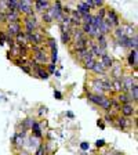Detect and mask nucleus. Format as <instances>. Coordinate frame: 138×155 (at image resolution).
Returning a JSON list of instances; mask_svg holds the SVG:
<instances>
[{
  "label": "nucleus",
  "instance_id": "55",
  "mask_svg": "<svg viewBox=\"0 0 138 155\" xmlns=\"http://www.w3.org/2000/svg\"><path fill=\"white\" fill-rule=\"evenodd\" d=\"M101 155H112V154H111V152H108V151H105V152H102Z\"/></svg>",
  "mask_w": 138,
  "mask_h": 155
},
{
  "label": "nucleus",
  "instance_id": "48",
  "mask_svg": "<svg viewBox=\"0 0 138 155\" xmlns=\"http://www.w3.org/2000/svg\"><path fill=\"white\" fill-rule=\"evenodd\" d=\"M46 112H47V108H46L44 105H40V107H39V111H37V114H39V115L42 116L43 114H46Z\"/></svg>",
  "mask_w": 138,
  "mask_h": 155
},
{
  "label": "nucleus",
  "instance_id": "7",
  "mask_svg": "<svg viewBox=\"0 0 138 155\" xmlns=\"http://www.w3.org/2000/svg\"><path fill=\"white\" fill-rule=\"evenodd\" d=\"M120 114H122V116L130 119V118L135 116V114H137V107H135V104H133V103L123 104V105L120 107Z\"/></svg>",
  "mask_w": 138,
  "mask_h": 155
},
{
  "label": "nucleus",
  "instance_id": "43",
  "mask_svg": "<svg viewBox=\"0 0 138 155\" xmlns=\"http://www.w3.org/2000/svg\"><path fill=\"white\" fill-rule=\"evenodd\" d=\"M80 150H82V151H88V150H90V143L82 141L80 143Z\"/></svg>",
  "mask_w": 138,
  "mask_h": 155
},
{
  "label": "nucleus",
  "instance_id": "13",
  "mask_svg": "<svg viewBox=\"0 0 138 155\" xmlns=\"http://www.w3.org/2000/svg\"><path fill=\"white\" fill-rule=\"evenodd\" d=\"M26 140L24 139V137H21V136H18V133H15V134L13 136V139H11V144H13L14 150L15 151H19V150H22V147L25 145Z\"/></svg>",
  "mask_w": 138,
  "mask_h": 155
},
{
  "label": "nucleus",
  "instance_id": "31",
  "mask_svg": "<svg viewBox=\"0 0 138 155\" xmlns=\"http://www.w3.org/2000/svg\"><path fill=\"white\" fill-rule=\"evenodd\" d=\"M93 19H94V14H86V15L82 17V24H88V25H93Z\"/></svg>",
  "mask_w": 138,
  "mask_h": 155
},
{
  "label": "nucleus",
  "instance_id": "50",
  "mask_svg": "<svg viewBox=\"0 0 138 155\" xmlns=\"http://www.w3.org/2000/svg\"><path fill=\"white\" fill-rule=\"evenodd\" d=\"M0 24H6V13H0Z\"/></svg>",
  "mask_w": 138,
  "mask_h": 155
},
{
  "label": "nucleus",
  "instance_id": "49",
  "mask_svg": "<svg viewBox=\"0 0 138 155\" xmlns=\"http://www.w3.org/2000/svg\"><path fill=\"white\" fill-rule=\"evenodd\" d=\"M97 126L100 127V129H105V123H104V120H102V118H100V119L97 120Z\"/></svg>",
  "mask_w": 138,
  "mask_h": 155
},
{
  "label": "nucleus",
  "instance_id": "17",
  "mask_svg": "<svg viewBox=\"0 0 138 155\" xmlns=\"http://www.w3.org/2000/svg\"><path fill=\"white\" fill-rule=\"evenodd\" d=\"M120 26H122L123 32H124V35L127 36V38H133V36L137 35V29H135V26L133 25V24L124 22V24H122Z\"/></svg>",
  "mask_w": 138,
  "mask_h": 155
},
{
  "label": "nucleus",
  "instance_id": "23",
  "mask_svg": "<svg viewBox=\"0 0 138 155\" xmlns=\"http://www.w3.org/2000/svg\"><path fill=\"white\" fill-rule=\"evenodd\" d=\"M97 45L100 46L101 48H104V50H106L108 48V36H104V35H100L98 38L95 39Z\"/></svg>",
  "mask_w": 138,
  "mask_h": 155
},
{
  "label": "nucleus",
  "instance_id": "10",
  "mask_svg": "<svg viewBox=\"0 0 138 155\" xmlns=\"http://www.w3.org/2000/svg\"><path fill=\"white\" fill-rule=\"evenodd\" d=\"M32 58L35 60L36 62H37V64H40V65L48 64V62H50L47 53L44 51V47H43L42 50H39V51H35V53H33V54H32Z\"/></svg>",
  "mask_w": 138,
  "mask_h": 155
},
{
  "label": "nucleus",
  "instance_id": "14",
  "mask_svg": "<svg viewBox=\"0 0 138 155\" xmlns=\"http://www.w3.org/2000/svg\"><path fill=\"white\" fill-rule=\"evenodd\" d=\"M98 61L101 62V64L104 65V68H105L106 71H109L111 68H112V65L115 64V60H113V57L109 54V53H106V54H104L102 57L98 60Z\"/></svg>",
  "mask_w": 138,
  "mask_h": 155
},
{
  "label": "nucleus",
  "instance_id": "3",
  "mask_svg": "<svg viewBox=\"0 0 138 155\" xmlns=\"http://www.w3.org/2000/svg\"><path fill=\"white\" fill-rule=\"evenodd\" d=\"M108 74L111 75V81H120L122 76L124 75L123 65L120 64V62H115V64L112 65V68L108 71Z\"/></svg>",
  "mask_w": 138,
  "mask_h": 155
},
{
  "label": "nucleus",
  "instance_id": "22",
  "mask_svg": "<svg viewBox=\"0 0 138 155\" xmlns=\"http://www.w3.org/2000/svg\"><path fill=\"white\" fill-rule=\"evenodd\" d=\"M116 100L120 103V105H123V104H129L131 103V98H130V94L129 93H119V94H116Z\"/></svg>",
  "mask_w": 138,
  "mask_h": 155
},
{
  "label": "nucleus",
  "instance_id": "30",
  "mask_svg": "<svg viewBox=\"0 0 138 155\" xmlns=\"http://www.w3.org/2000/svg\"><path fill=\"white\" fill-rule=\"evenodd\" d=\"M42 22L46 24V25H50V24L54 22V19H53V17L50 15L47 11H44V13L42 14Z\"/></svg>",
  "mask_w": 138,
  "mask_h": 155
},
{
  "label": "nucleus",
  "instance_id": "4",
  "mask_svg": "<svg viewBox=\"0 0 138 155\" xmlns=\"http://www.w3.org/2000/svg\"><path fill=\"white\" fill-rule=\"evenodd\" d=\"M105 18L108 19V21H111V22H112V25L115 26V28H117V26L122 25L119 14L116 13V10L112 8V7H106V17H105Z\"/></svg>",
  "mask_w": 138,
  "mask_h": 155
},
{
  "label": "nucleus",
  "instance_id": "5",
  "mask_svg": "<svg viewBox=\"0 0 138 155\" xmlns=\"http://www.w3.org/2000/svg\"><path fill=\"white\" fill-rule=\"evenodd\" d=\"M120 81H122V86H123V93H129L131 86L137 82V74H134V76L133 75H123Z\"/></svg>",
  "mask_w": 138,
  "mask_h": 155
},
{
  "label": "nucleus",
  "instance_id": "2",
  "mask_svg": "<svg viewBox=\"0 0 138 155\" xmlns=\"http://www.w3.org/2000/svg\"><path fill=\"white\" fill-rule=\"evenodd\" d=\"M24 32L25 33H33L37 31V28L40 26V22H39V19L36 17H24Z\"/></svg>",
  "mask_w": 138,
  "mask_h": 155
},
{
  "label": "nucleus",
  "instance_id": "6",
  "mask_svg": "<svg viewBox=\"0 0 138 155\" xmlns=\"http://www.w3.org/2000/svg\"><path fill=\"white\" fill-rule=\"evenodd\" d=\"M90 91L94 94H105L102 89V79L100 76H94L90 81Z\"/></svg>",
  "mask_w": 138,
  "mask_h": 155
},
{
  "label": "nucleus",
  "instance_id": "45",
  "mask_svg": "<svg viewBox=\"0 0 138 155\" xmlns=\"http://www.w3.org/2000/svg\"><path fill=\"white\" fill-rule=\"evenodd\" d=\"M21 71L22 72H25V74H28V75H32V69H30V68L28 67V65H21Z\"/></svg>",
  "mask_w": 138,
  "mask_h": 155
},
{
  "label": "nucleus",
  "instance_id": "52",
  "mask_svg": "<svg viewBox=\"0 0 138 155\" xmlns=\"http://www.w3.org/2000/svg\"><path fill=\"white\" fill-rule=\"evenodd\" d=\"M53 75H54V76L57 78V79H59V78H61V72L58 71V69H57V71H55V72H54V74H53Z\"/></svg>",
  "mask_w": 138,
  "mask_h": 155
},
{
  "label": "nucleus",
  "instance_id": "53",
  "mask_svg": "<svg viewBox=\"0 0 138 155\" xmlns=\"http://www.w3.org/2000/svg\"><path fill=\"white\" fill-rule=\"evenodd\" d=\"M18 154H19V155H26V154H28V152H26V151H22V150H19V151H18Z\"/></svg>",
  "mask_w": 138,
  "mask_h": 155
},
{
  "label": "nucleus",
  "instance_id": "21",
  "mask_svg": "<svg viewBox=\"0 0 138 155\" xmlns=\"http://www.w3.org/2000/svg\"><path fill=\"white\" fill-rule=\"evenodd\" d=\"M129 94H130V98H131V103L137 104V101H138V82H135L131 86V89L129 90Z\"/></svg>",
  "mask_w": 138,
  "mask_h": 155
},
{
  "label": "nucleus",
  "instance_id": "29",
  "mask_svg": "<svg viewBox=\"0 0 138 155\" xmlns=\"http://www.w3.org/2000/svg\"><path fill=\"white\" fill-rule=\"evenodd\" d=\"M111 107H112V111L115 112H120V103L116 100V97H111Z\"/></svg>",
  "mask_w": 138,
  "mask_h": 155
},
{
  "label": "nucleus",
  "instance_id": "32",
  "mask_svg": "<svg viewBox=\"0 0 138 155\" xmlns=\"http://www.w3.org/2000/svg\"><path fill=\"white\" fill-rule=\"evenodd\" d=\"M48 60H50V62H51V64H57V62H58V48H57V50H51V51H50Z\"/></svg>",
  "mask_w": 138,
  "mask_h": 155
},
{
  "label": "nucleus",
  "instance_id": "54",
  "mask_svg": "<svg viewBox=\"0 0 138 155\" xmlns=\"http://www.w3.org/2000/svg\"><path fill=\"white\" fill-rule=\"evenodd\" d=\"M112 155H124V154H123V152H120V151H115Z\"/></svg>",
  "mask_w": 138,
  "mask_h": 155
},
{
  "label": "nucleus",
  "instance_id": "20",
  "mask_svg": "<svg viewBox=\"0 0 138 155\" xmlns=\"http://www.w3.org/2000/svg\"><path fill=\"white\" fill-rule=\"evenodd\" d=\"M77 11V13L80 14L82 17L83 15H86V14H90L91 13V10H90V7L86 4V2H79L77 3V6H76V8H75Z\"/></svg>",
  "mask_w": 138,
  "mask_h": 155
},
{
  "label": "nucleus",
  "instance_id": "27",
  "mask_svg": "<svg viewBox=\"0 0 138 155\" xmlns=\"http://www.w3.org/2000/svg\"><path fill=\"white\" fill-rule=\"evenodd\" d=\"M61 43H64L65 46L72 43V35L71 32H62L61 33Z\"/></svg>",
  "mask_w": 138,
  "mask_h": 155
},
{
  "label": "nucleus",
  "instance_id": "12",
  "mask_svg": "<svg viewBox=\"0 0 138 155\" xmlns=\"http://www.w3.org/2000/svg\"><path fill=\"white\" fill-rule=\"evenodd\" d=\"M127 65L130 68H134V71L137 69L138 65V51L137 50H130L127 54Z\"/></svg>",
  "mask_w": 138,
  "mask_h": 155
},
{
  "label": "nucleus",
  "instance_id": "1",
  "mask_svg": "<svg viewBox=\"0 0 138 155\" xmlns=\"http://www.w3.org/2000/svg\"><path fill=\"white\" fill-rule=\"evenodd\" d=\"M17 11L19 14H22L24 17H36V13L33 10V2L30 0H18V7Z\"/></svg>",
  "mask_w": 138,
  "mask_h": 155
},
{
  "label": "nucleus",
  "instance_id": "16",
  "mask_svg": "<svg viewBox=\"0 0 138 155\" xmlns=\"http://www.w3.org/2000/svg\"><path fill=\"white\" fill-rule=\"evenodd\" d=\"M30 130H32V136L33 137H36V139L42 140L43 137V130H42V125H40V122H37V120H33L32 126H30Z\"/></svg>",
  "mask_w": 138,
  "mask_h": 155
},
{
  "label": "nucleus",
  "instance_id": "41",
  "mask_svg": "<svg viewBox=\"0 0 138 155\" xmlns=\"http://www.w3.org/2000/svg\"><path fill=\"white\" fill-rule=\"evenodd\" d=\"M0 13H7V0H0Z\"/></svg>",
  "mask_w": 138,
  "mask_h": 155
},
{
  "label": "nucleus",
  "instance_id": "47",
  "mask_svg": "<svg viewBox=\"0 0 138 155\" xmlns=\"http://www.w3.org/2000/svg\"><path fill=\"white\" fill-rule=\"evenodd\" d=\"M72 8H69L68 6H62V15H71Z\"/></svg>",
  "mask_w": 138,
  "mask_h": 155
},
{
  "label": "nucleus",
  "instance_id": "9",
  "mask_svg": "<svg viewBox=\"0 0 138 155\" xmlns=\"http://www.w3.org/2000/svg\"><path fill=\"white\" fill-rule=\"evenodd\" d=\"M105 94H94L91 91H86V98L88 100V103H91L95 107H100L102 104V101L105 100Z\"/></svg>",
  "mask_w": 138,
  "mask_h": 155
},
{
  "label": "nucleus",
  "instance_id": "25",
  "mask_svg": "<svg viewBox=\"0 0 138 155\" xmlns=\"http://www.w3.org/2000/svg\"><path fill=\"white\" fill-rule=\"evenodd\" d=\"M116 42H117V45H119L122 48H129L130 50V38L123 36V38H120L119 40H116Z\"/></svg>",
  "mask_w": 138,
  "mask_h": 155
},
{
  "label": "nucleus",
  "instance_id": "18",
  "mask_svg": "<svg viewBox=\"0 0 138 155\" xmlns=\"http://www.w3.org/2000/svg\"><path fill=\"white\" fill-rule=\"evenodd\" d=\"M35 74L36 78H39V79H42V81H47L48 78H50V75L47 74V71H46L44 65H39L37 68H35L32 71V75Z\"/></svg>",
  "mask_w": 138,
  "mask_h": 155
},
{
  "label": "nucleus",
  "instance_id": "8",
  "mask_svg": "<svg viewBox=\"0 0 138 155\" xmlns=\"http://www.w3.org/2000/svg\"><path fill=\"white\" fill-rule=\"evenodd\" d=\"M131 125H133V122H131V119H129V118H124V116H122V115H117L115 118V126L120 130L130 129Z\"/></svg>",
  "mask_w": 138,
  "mask_h": 155
},
{
  "label": "nucleus",
  "instance_id": "40",
  "mask_svg": "<svg viewBox=\"0 0 138 155\" xmlns=\"http://www.w3.org/2000/svg\"><path fill=\"white\" fill-rule=\"evenodd\" d=\"M46 150H44V144H40L37 147V148L35 150V152H33V155H44Z\"/></svg>",
  "mask_w": 138,
  "mask_h": 155
},
{
  "label": "nucleus",
  "instance_id": "33",
  "mask_svg": "<svg viewBox=\"0 0 138 155\" xmlns=\"http://www.w3.org/2000/svg\"><path fill=\"white\" fill-rule=\"evenodd\" d=\"M97 61H98V60H95V58H91V60H88V61L83 62L84 69H87V71H91V69H93V67L95 65V62H97Z\"/></svg>",
  "mask_w": 138,
  "mask_h": 155
},
{
  "label": "nucleus",
  "instance_id": "24",
  "mask_svg": "<svg viewBox=\"0 0 138 155\" xmlns=\"http://www.w3.org/2000/svg\"><path fill=\"white\" fill-rule=\"evenodd\" d=\"M44 43H46V46L50 48V51H51V50H57V48H58V45H57L55 38H47Z\"/></svg>",
  "mask_w": 138,
  "mask_h": 155
},
{
  "label": "nucleus",
  "instance_id": "15",
  "mask_svg": "<svg viewBox=\"0 0 138 155\" xmlns=\"http://www.w3.org/2000/svg\"><path fill=\"white\" fill-rule=\"evenodd\" d=\"M21 24V14L18 11H7L6 13V24Z\"/></svg>",
  "mask_w": 138,
  "mask_h": 155
},
{
  "label": "nucleus",
  "instance_id": "26",
  "mask_svg": "<svg viewBox=\"0 0 138 155\" xmlns=\"http://www.w3.org/2000/svg\"><path fill=\"white\" fill-rule=\"evenodd\" d=\"M100 108L104 110L105 112H109V111L112 110V107H111V97H108V96L105 97V100L102 101V104L100 105Z\"/></svg>",
  "mask_w": 138,
  "mask_h": 155
},
{
  "label": "nucleus",
  "instance_id": "19",
  "mask_svg": "<svg viewBox=\"0 0 138 155\" xmlns=\"http://www.w3.org/2000/svg\"><path fill=\"white\" fill-rule=\"evenodd\" d=\"M91 72H93L95 76H98V75H102V76H106L108 75V71H106L105 68H104V65L101 64L100 61H97L95 65L93 67V69H91Z\"/></svg>",
  "mask_w": 138,
  "mask_h": 155
},
{
  "label": "nucleus",
  "instance_id": "37",
  "mask_svg": "<svg viewBox=\"0 0 138 155\" xmlns=\"http://www.w3.org/2000/svg\"><path fill=\"white\" fill-rule=\"evenodd\" d=\"M138 47V36H133L130 38V50H137Z\"/></svg>",
  "mask_w": 138,
  "mask_h": 155
},
{
  "label": "nucleus",
  "instance_id": "34",
  "mask_svg": "<svg viewBox=\"0 0 138 155\" xmlns=\"http://www.w3.org/2000/svg\"><path fill=\"white\" fill-rule=\"evenodd\" d=\"M95 17H98V18H101V19H104L106 17V6L105 7H101V8H98L95 11V14H94Z\"/></svg>",
  "mask_w": 138,
  "mask_h": 155
},
{
  "label": "nucleus",
  "instance_id": "38",
  "mask_svg": "<svg viewBox=\"0 0 138 155\" xmlns=\"http://www.w3.org/2000/svg\"><path fill=\"white\" fill-rule=\"evenodd\" d=\"M102 120H105L106 123H111V125H115V116H112L109 112H105Z\"/></svg>",
  "mask_w": 138,
  "mask_h": 155
},
{
  "label": "nucleus",
  "instance_id": "42",
  "mask_svg": "<svg viewBox=\"0 0 138 155\" xmlns=\"http://www.w3.org/2000/svg\"><path fill=\"white\" fill-rule=\"evenodd\" d=\"M105 145H106V143H105V140H104V139H98L95 141V147H97V148H104Z\"/></svg>",
  "mask_w": 138,
  "mask_h": 155
},
{
  "label": "nucleus",
  "instance_id": "28",
  "mask_svg": "<svg viewBox=\"0 0 138 155\" xmlns=\"http://www.w3.org/2000/svg\"><path fill=\"white\" fill-rule=\"evenodd\" d=\"M112 35H113V38L116 39V40H119L120 38H123V36H126L124 35V32H123V29H122V26H117V28H115L112 31Z\"/></svg>",
  "mask_w": 138,
  "mask_h": 155
},
{
  "label": "nucleus",
  "instance_id": "44",
  "mask_svg": "<svg viewBox=\"0 0 138 155\" xmlns=\"http://www.w3.org/2000/svg\"><path fill=\"white\" fill-rule=\"evenodd\" d=\"M6 45V32L4 31H0V46Z\"/></svg>",
  "mask_w": 138,
  "mask_h": 155
},
{
  "label": "nucleus",
  "instance_id": "35",
  "mask_svg": "<svg viewBox=\"0 0 138 155\" xmlns=\"http://www.w3.org/2000/svg\"><path fill=\"white\" fill-rule=\"evenodd\" d=\"M44 68H46V71H47V74H48V75H53L55 71H57V65H55V64H51V62L46 64V65H44Z\"/></svg>",
  "mask_w": 138,
  "mask_h": 155
},
{
  "label": "nucleus",
  "instance_id": "39",
  "mask_svg": "<svg viewBox=\"0 0 138 155\" xmlns=\"http://www.w3.org/2000/svg\"><path fill=\"white\" fill-rule=\"evenodd\" d=\"M93 6H94V10H98L101 7H105V2H102V0H93Z\"/></svg>",
  "mask_w": 138,
  "mask_h": 155
},
{
  "label": "nucleus",
  "instance_id": "51",
  "mask_svg": "<svg viewBox=\"0 0 138 155\" xmlns=\"http://www.w3.org/2000/svg\"><path fill=\"white\" fill-rule=\"evenodd\" d=\"M66 116L69 118V119H73V118H75V114L71 112V111H66Z\"/></svg>",
  "mask_w": 138,
  "mask_h": 155
},
{
  "label": "nucleus",
  "instance_id": "11",
  "mask_svg": "<svg viewBox=\"0 0 138 155\" xmlns=\"http://www.w3.org/2000/svg\"><path fill=\"white\" fill-rule=\"evenodd\" d=\"M33 6H35V13H44V11H47L48 8H50V6H51V2H48V0H36L35 3H33Z\"/></svg>",
  "mask_w": 138,
  "mask_h": 155
},
{
  "label": "nucleus",
  "instance_id": "36",
  "mask_svg": "<svg viewBox=\"0 0 138 155\" xmlns=\"http://www.w3.org/2000/svg\"><path fill=\"white\" fill-rule=\"evenodd\" d=\"M39 145H40L39 139H36V137H33V136H30V137H29V147H30V148H37Z\"/></svg>",
  "mask_w": 138,
  "mask_h": 155
},
{
  "label": "nucleus",
  "instance_id": "46",
  "mask_svg": "<svg viewBox=\"0 0 138 155\" xmlns=\"http://www.w3.org/2000/svg\"><path fill=\"white\" fill-rule=\"evenodd\" d=\"M54 98L55 100H64V94L59 90H54Z\"/></svg>",
  "mask_w": 138,
  "mask_h": 155
}]
</instances>
